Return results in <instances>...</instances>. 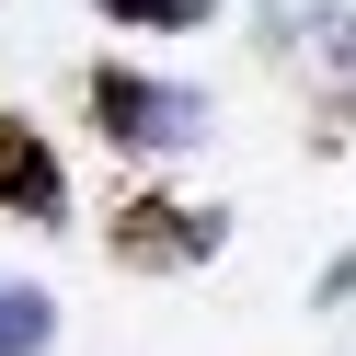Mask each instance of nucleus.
<instances>
[{
  "label": "nucleus",
  "mask_w": 356,
  "mask_h": 356,
  "mask_svg": "<svg viewBox=\"0 0 356 356\" xmlns=\"http://www.w3.org/2000/svg\"><path fill=\"white\" fill-rule=\"evenodd\" d=\"M0 218H35V230L70 218V161L35 115H0Z\"/></svg>",
  "instance_id": "7ed1b4c3"
},
{
  "label": "nucleus",
  "mask_w": 356,
  "mask_h": 356,
  "mask_svg": "<svg viewBox=\"0 0 356 356\" xmlns=\"http://www.w3.org/2000/svg\"><path fill=\"white\" fill-rule=\"evenodd\" d=\"M104 24H127V35H195V24H218V0H92Z\"/></svg>",
  "instance_id": "39448f33"
},
{
  "label": "nucleus",
  "mask_w": 356,
  "mask_h": 356,
  "mask_svg": "<svg viewBox=\"0 0 356 356\" xmlns=\"http://www.w3.org/2000/svg\"><path fill=\"white\" fill-rule=\"evenodd\" d=\"M58 345V299L35 276H0V356H47Z\"/></svg>",
  "instance_id": "20e7f679"
},
{
  "label": "nucleus",
  "mask_w": 356,
  "mask_h": 356,
  "mask_svg": "<svg viewBox=\"0 0 356 356\" xmlns=\"http://www.w3.org/2000/svg\"><path fill=\"white\" fill-rule=\"evenodd\" d=\"M92 127L115 138V161H184L218 115H207V92H195V81H161V70L104 58V70H92Z\"/></svg>",
  "instance_id": "f257e3e1"
},
{
  "label": "nucleus",
  "mask_w": 356,
  "mask_h": 356,
  "mask_svg": "<svg viewBox=\"0 0 356 356\" xmlns=\"http://www.w3.org/2000/svg\"><path fill=\"white\" fill-rule=\"evenodd\" d=\"M104 253H115L127 276H195V264L230 253V218H218V207H184V195H127L115 230H104Z\"/></svg>",
  "instance_id": "f03ea898"
}]
</instances>
